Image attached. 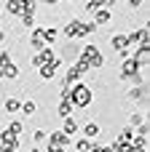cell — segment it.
I'll return each mask as SVG.
<instances>
[{
    "label": "cell",
    "mask_w": 150,
    "mask_h": 152,
    "mask_svg": "<svg viewBox=\"0 0 150 152\" xmlns=\"http://www.w3.org/2000/svg\"><path fill=\"white\" fill-rule=\"evenodd\" d=\"M91 32H97L94 21H83V19H72L67 27H62V35L64 37H86Z\"/></svg>",
    "instance_id": "6da1fadb"
},
{
    "label": "cell",
    "mask_w": 150,
    "mask_h": 152,
    "mask_svg": "<svg viewBox=\"0 0 150 152\" xmlns=\"http://www.w3.org/2000/svg\"><path fill=\"white\" fill-rule=\"evenodd\" d=\"M91 99H94V94H91V88H89L86 83H75V86L70 88V102H72V107H89Z\"/></svg>",
    "instance_id": "7a4b0ae2"
},
{
    "label": "cell",
    "mask_w": 150,
    "mask_h": 152,
    "mask_svg": "<svg viewBox=\"0 0 150 152\" xmlns=\"http://www.w3.org/2000/svg\"><path fill=\"white\" fill-rule=\"evenodd\" d=\"M134 75H140V64H137L132 56H126L123 64H121V80H132Z\"/></svg>",
    "instance_id": "3957f363"
},
{
    "label": "cell",
    "mask_w": 150,
    "mask_h": 152,
    "mask_svg": "<svg viewBox=\"0 0 150 152\" xmlns=\"http://www.w3.org/2000/svg\"><path fill=\"white\" fill-rule=\"evenodd\" d=\"M51 61H54V51H51L48 45H46V48H40V51L32 56V67H38V69H40V67H46V64H51Z\"/></svg>",
    "instance_id": "277c9868"
},
{
    "label": "cell",
    "mask_w": 150,
    "mask_h": 152,
    "mask_svg": "<svg viewBox=\"0 0 150 152\" xmlns=\"http://www.w3.org/2000/svg\"><path fill=\"white\" fill-rule=\"evenodd\" d=\"M0 144H3V147H8L11 152H16L19 147H21V136H16V134H11V131L5 128V131L0 134Z\"/></svg>",
    "instance_id": "5b68a950"
},
{
    "label": "cell",
    "mask_w": 150,
    "mask_h": 152,
    "mask_svg": "<svg viewBox=\"0 0 150 152\" xmlns=\"http://www.w3.org/2000/svg\"><path fill=\"white\" fill-rule=\"evenodd\" d=\"M70 144V136L67 134H62V131H51V136H48V147H54V150H64Z\"/></svg>",
    "instance_id": "8992f818"
},
{
    "label": "cell",
    "mask_w": 150,
    "mask_h": 152,
    "mask_svg": "<svg viewBox=\"0 0 150 152\" xmlns=\"http://www.w3.org/2000/svg\"><path fill=\"white\" fill-rule=\"evenodd\" d=\"M30 43L32 48H46V40H43V27H32V35H30Z\"/></svg>",
    "instance_id": "52a82bcc"
},
{
    "label": "cell",
    "mask_w": 150,
    "mask_h": 152,
    "mask_svg": "<svg viewBox=\"0 0 150 152\" xmlns=\"http://www.w3.org/2000/svg\"><path fill=\"white\" fill-rule=\"evenodd\" d=\"M129 99H134V102H140V104H148V88H145V86H134V88L129 91Z\"/></svg>",
    "instance_id": "ba28073f"
},
{
    "label": "cell",
    "mask_w": 150,
    "mask_h": 152,
    "mask_svg": "<svg viewBox=\"0 0 150 152\" xmlns=\"http://www.w3.org/2000/svg\"><path fill=\"white\" fill-rule=\"evenodd\" d=\"M5 11L11 16H24V0H8L5 3Z\"/></svg>",
    "instance_id": "9c48e42d"
},
{
    "label": "cell",
    "mask_w": 150,
    "mask_h": 152,
    "mask_svg": "<svg viewBox=\"0 0 150 152\" xmlns=\"http://www.w3.org/2000/svg\"><path fill=\"white\" fill-rule=\"evenodd\" d=\"M94 56H99V45L89 43V45H83V51H81V56H78V59H83V61H91Z\"/></svg>",
    "instance_id": "30bf717a"
},
{
    "label": "cell",
    "mask_w": 150,
    "mask_h": 152,
    "mask_svg": "<svg viewBox=\"0 0 150 152\" xmlns=\"http://www.w3.org/2000/svg\"><path fill=\"white\" fill-rule=\"evenodd\" d=\"M56 112H59V118H62V120H64V118H70V115H72V102H70V99H59Z\"/></svg>",
    "instance_id": "8fae6325"
},
{
    "label": "cell",
    "mask_w": 150,
    "mask_h": 152,
    "mask_svg": "<svg viewBox=\"0 0 150 152\" xmlns=\"http://www.w3.org/2000/svg\"><path fill=\"white\" fill-rule=\"evenodd\" d=\"M107 21H110V11H107V8H97V11H94V27L107 24Z\"/></svg>",
    "instance_id": "7c38bea8"
},
{
    "label": "cell",
    "mask_w": 150,
    "mask_h": 152,
    "mask_svg": "<svg viewBox=\"0 0 150 152\" xmlns=\"http://www.w3.org/2000/svg\"><path fill=\"white\" fill-rule=\"evenodd\" d=\"M97 136H99V123H86V126H83V139L91 142V139H97Z\"/></svg>",
    "instance_id": "4fadbf2b"
},
{
    "label": "cell",
    "mask_w": 150,
    "mask_h": 152,
    "mask_svg": "<svg viewBox=\"0 0 150 152\" xmlns=\"http://www.w3.org/2000/svg\"><path fill=\"white\" fill-rule=\"evenodd\" d=\"M0 77H8V80H13V77H19V67L13 64V61H8L3 69H0Z\"/></svg>",
    "instance_id": "5bb4252c"
},
{
    "label": "cell",
    "mask_w": 150,
    "mask_h": 152,
    "mask_svg": "<svg viewBox=\"0 0 150 152\" xmlns=\"http://www.w3.org/2000/svg\"><path fill=\"white\" fill-rule=\"evenodd\" d=\"M56 37H59V29H56V27H43V40H46V45H48V43H56Z\"/></svg>",
    "instance_id": "9a60e30c"
},
{
    "label": "cell",
    "mask_w": 150,
    "mask_h": 152,
    "mask_svg": "<svg viewBox=\"0 0 150 152\" xmlns=\"http://www.w3.org/2000/svg\"><path fill=\"white\" fill-rule=\"evenodd\" d=\"M3 107H5V112H8V115H13V112H19V110H21V102H19V99H13V96H8Z\"/></svg>",
    "instance_id": "2e32d148"
},
{
    "label": "cell",
    "mask_w": 150,
    "mask_h": 152,
    "mask_svg": "<svg viewBox=\"0 0 150 152\" xmlns=\"http://www.w3.org/2000/svg\"><path fill=\"white\" fill-rule=\"evenodd\" d=\"M78 128H81V126H78V120H72V118H64V123H62V134H67V136H70V134H75Z\"/></svg>",
    "instance_id": "e0dca14e"
},
{
    "label": "cell",
    "mask_w": 150,
    "mask_h": 152,
    "mask_svg": "<svg viewBox=\"0 0 150 152\" xmlns=\"http://www.w3.org/2000/svg\"><path fill=\"white\" fill-rule=\"evenodd\" d=\"M110 150H113V152H132V144H129L126 139H121V136H118V139H115V144H113Z\"/></svg>",
    "instance_id": "ac0fdd59"
},
{
    "label": "cell",
    "mask_w": 150,
    "mask_h": 152,
    "mask_svg": "<svg viewBox=\"0 0 150 152\" xmlns=\"http://www.w3.org/2000/svg\"><path fill=\"white\" fill-rule=\"evenodd\" d=\"M75 152H91V142H89V139H83V136H81V139H78V142H75Z\"/></svg>",
    "instance_id": "d6986e66"
},
{
    "label": "cell",
    "mask_w": 150,
    "mask_h": 152,
    "mask_svg": "<svg viewBox=\"0 0 150 152\" xmlns=\"http://www.w3.org/2000/svg\"><path fill=\"white\" fill-rule=\"evenodd\" d=\"M105 61H107V59L99 53V56H94V59L89 61V69H102V67H105Z\"/></svg>",
    "instance_id": "ffe728a7"
},
{
    "label": "cell",
    "mask_w": 150,
    "mask_h": 152,
    "mask_svg": "<svg viewBox=\"0 0 150 152\" xmlns=\"http://www.w3.org/2000/svg\"><path fill=\"white\" fill-rule=\"evenodd\" d=\"M21 112H24L27 118H32V115L38 112V104H35V102H24V104H21Z\"/></svg>",
    "instance_id": "44dd1931"
},
{
    "label": "cell",
    "mask_w": 150,
    "mask_h": 152,
    "mask_svg": "<svg viewBox=\"0 0 150 152\" xmlns=\"http://www.w3.org/2000/svg\"><path fill=\"white\" fill-rule=\"evenodd\" d=\"M38 72H40V77H43V80H51V77H54V75H56V72H54V67H51V64H46V67H40V69H38Z\"/></svg>",
    "instance_id": "7402d4cb"
},
{
    "label": "cell",
    "mask_w": 150,
    "mask_h": 152,
    "mask_svg": "<svg viewBox=\"0 0 150 152\" xmlns=\"http://www.w3.org/2000/svg\"><path fill=\"white\" fill-rule=\"evenodd\" d=\"M19 19H21V27H19V29H27V27H35V16L24 13V16H19Z\"/></svg>",
    "instance_id": "603a6c76"
},
{
    "label": "cell",
    "mask_w": 150,
    "mask_h": 152,
    "mask_svg": "<svg viewBox=\"0 0 150 152\" xmlns=\"http://www.w3.org/2000/svg\"><path fill=\"white\" fill-rule=\"evenodd\" d=\"M32 142H35V144H43V142H48V134H46V131H40V128H38V131H35V134H32Z\"/></svg>",
    "instance_id": "cb8c5ba5"
},
{
    "label": "cell",
    "mask_w": 150,
    "mask_h": 152,
    "mask_svg": "<svg viewBox=\"0 0 150 152\" xmlns=\"http://www.w3.org/2000/svg\"><path fill=\"white\" fill-rule=\"evenodd\" d=\"M8 131H11V134H16V136H21V131H24V126H21V120H13V123L8 126Z\"/></svg>",
    "instance_id": "d4e9b609"
},
{
    "label": "cell",
    "mask_w": 150,
    "mask_h": 152,
    "mask_svg": "<svg viewBox=\"0 0 150 152\" xmlns=\"http://www.w3.org/2000/svg\"><path fill=\"white\" fill-rule=\"evenodd\" d=\"M102 5H105V3H97V0H89V3H83V8H86L89 13H94V11H97V8H102Z\"/></svg>",
    "instance_id": "484cf974"
},
{
    "label": "cell",
    "mask_w": 150,
    "mask_h": 152,
    "mask_svg": "<svg viewBox=\"0 0 150 152\" xmlns=\"http://www.w3.org/2000/svg\"><path fill=\"white\" fill-rule=\"evenodd\" d=\"M129 123H132V126H142V123H145V120H142V112H132Z\"/></svg>",
    "instance_id": "4316f807"
},
{
    "label": "cell",
    "mask_w": 150,
    "mask_h": 152,
    "mask_svg": "<svg viewBox=\"0 0 150 152\" xmlns=\"http://www.w3.org/2000/svg\"><path fill=\"white\" fill-rule=\"evenodd\" d=\"M148 134H150V126H148V123H142V126H137V136H142V139H148Z\"/></svg>",
    "instance_id": "83f0119b"
},
{
    "label": "cell",
    "mask_w": 150,
    "mask_h": 152,
    "mask_svg": "<svg viewBox=\"0 0 150 152\" xmlns=\"http://www.w3.org/2000/svg\"><path fill=\"white\" fill-rule=\"evenodd\" d=\"M8 61H11V53H8V51L3 48V51H0V69H3V67H5Z\"/></svg>",
    "instance_id": "f1b7e54d"
},
{
    "label": "cell",
    "mask_w": 150,
    "mask_h": 152,
    "mask_svg": "<svg viewBox=\"0 0 150 152\" xmlns=\"http://www.w3.org/2000/svg\"><path fill=\"white\" fill-rule=\"evenodd\" d=\"M0 43H5V32H0Z\"/></svg>",
    "instance_id": "f546056e"
},
{
    "label": "cell",
    "mask_w": 150,
    "mask_h": 152,
    "mask_svg": "<svg viewBox=\"0 0 150 152\" xmlns=\"http://www.w3.org/2000/svg\"><path fill=\"white\" fill-rule=\"evenodd\" d=\"M48 152H64V150H54V147H48Z\"/></svg>",
    "instance_id": "4dcf8cb0"
},
{
    "label": "cell",
    "mask_w": 150,
    "mask_h": 152,
    "mask_svg": "<svg viewBox=\"0 0 150 152\" xmlns=\"http://www.w3.org/2000/svg\"><path fill=\"white\" fill-rule=\"evenodd\" d=\"M0 11H3V8H0Z\"/></svg>",
    "instance_id": "1f68e13d"
}]
</instances>
